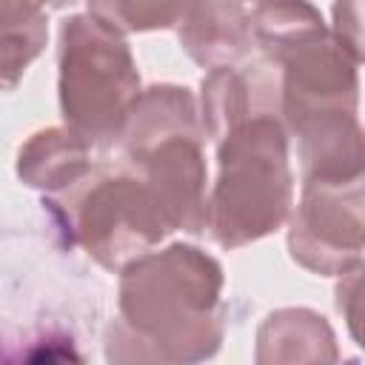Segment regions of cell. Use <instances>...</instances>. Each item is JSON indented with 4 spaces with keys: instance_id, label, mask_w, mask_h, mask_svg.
<instances>
[{
    "instance_id": "cell-1",
    "label": "cell",
    "mask_w": 365,
    "mask_h": 365,
    "mask_svg": "<svg viewBox=\"0 0 365 365\" xmlns=\"http://www.w3.org/2000/svg\"><path fill=\"white\" fill-rule=\"evenodd\" d=\"M220 265L191 245L131 259L120 285V322L108 359L197 362L220 348Z\"/></svg>"
},
{
    "instance_id": "cell-2",
    "label": "cell",
    "mask_w": 365,
    "mask_h": 365,
    "mask_svg": "<svg viewBox=\"0 0 365 365\" xmlns=\"http://www.w3.org/2000/svg\"><path fill=\"white\" fill-rule=\"evenodd\" d=\"M291 202L285 134L271 114H254L220 137V180L205 205L211 237L237 248L274 231Z\"/></svg>"
},
{
    "instance_id": "cell-3",
    "label": "cell",
    "mask_w": 365,
    "mask_h": 365,
    "mask_svg": "<svg viewBox=\"0 0 365 365\" xmlns=\"http://www.w3.org/2000/svg\"><path fill=\"white\" fill-rule=\"evenodd\" d=\"M125 40L97 17H71L60 31V106L86 143H108L140 97Z\"/></svg>"
},
{
    "instance_id": "cell-4",
    "label": "cell",
    "mask_w": 365,
    "mask_h": 365,
    "mask_svg": "<svg viewBox=\"0 0 365 365\" xmlns=\"http://www.w3.org/2000/svg\"><path fill=\"white\" fill-rule=\"evenodd\" d=\"M46 205L106 268L128 265L171 231L151 188L128 174L91 180L74 200Z\"/></svg>"
},
{
    "instance_id": "cell-5",
    "label": "cell",
    "mask_w": 365,
    "mask_h": 365,
    "mask_svg": "<svg viewBox=\"0 0 365 365\" xmlns=\"http://www.w3.org/2000/svg\"><path fill=\"white\" fill-rule=\"evenodd\" d=\"M351 180L308 177L305 200L291 228V254L305 268L334 274L359 259V220L345 222L342 208V185Z\"/></svg>"
},
{
    "instance_id": "cell-6",
    "label": "cell",
    "mask_w": 365,
    "mask_h": 365,
    "mask_svg": "<svg viewBox=\"0 0 365 365\" xmlns=\"http://www.w3.org/2000/svg\"><path fill=\"white\" fill-rule=\"evenodd\" d=\"M180 40L200 66L220 68L245 51L251 40V20L237 0H188Z\"/></svg>"
},
{
    "instance_id": "cell-7",
    "label": "cell",
    "mask_w": 365,
    "mask_h": 365,
    "mask_svg": "<svg viewBox=\"0 0 365 365\" xmlns=\"http://www.w3.org/2000/svg\"><path fill=\"white\" fill-rule=\"evenodd\" d=\"M86 140L74 131H43L20 154V177L37 188H57L77 182L86 168Z\"/></svg>"
},
{
    "instance_id": "cell-8",
    "label": "cell",
    "mask_w": 365,
    "mask_h": 365,
    "mask_svg": "<svg viewBox=\"0 0 365 365\" xmlns=\"http://www.w3.org/2000/svg\"><path fill=\"white\" fill-rule=\"evenodd\" d=\"M285 345L291 348V351H285V359H302V351H299L302 345H308L317 354V359H334L336 356L331 328L322 322V317H317L311 311H279V314H271L268 322L259 331L257 359L268 362Z\"/></svg>"
},
{
    "instance_id": "cell-9",
    "label": "cell",
    "mask_w": 365,
    "mask_h": 365,
    "mask_svg": "<svg viewBox=\"0 0 365 365\" xmlns=\"http://www.w3.org/2000/svg\"><path fill=\"white\" fill-rule=\"evenodd\" d=\"M188 0H88V14L114 31L165 29L182 17Z\"/></svg>"
}]
</instances>
